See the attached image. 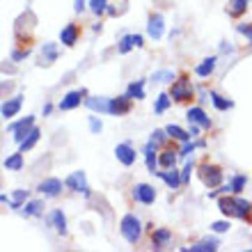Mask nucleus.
I'll list each match as a JSON object with an SVG mask.
<instances>
[{
  "instance_id": "nucleus-44",
  "label": "nucleus",
  "mask_w": 252,
  "mask_h": 252,
  "mask_svg": "<svg viewBox=\"0 0 252 252\" xmlns=\"http://www.w3.org/2000/svg\"><path fill=\"white\" fill-rule=\"evenodd\" d=\"M90 126H92V131H94V133H99V131H101V122H96L94 117L90 120Z\"/></svg>"
},
{
  "instance_id": "nucleus-45",
  "label": "nucleus",
  "mask_w": 252,
  "mask_h": 252,
  "mask_svg": "<svg viewBox=\"0 0 252 252\" xmlns=\"http://www.w3.org/2000/svg\"><path fill=\"white\" fill-rule=\"evenodd\" d=\"M76 12H83L85 9V0H76V7H73Z\"/></svg>"
},
{
  "instance_id": "nucleus-28",
  "label": "nucleus",
  "mask_w": 252,
  "mask_h": 252,
  "mask_svg": "<svg viewBox=\"0 0 252 252\" xmlns=\"http://www.w3.org/2000/svg\"><path fill=\"white\" fill-rule=\"evenodd\" d=\"M5 167L7 170H21L23 167V152L12 154L9 158H5Z\"/></svg>"
},
{
  "instance_id": "nucleus-39",
  "label": "nucleus",
  "mask_w": 252,
  "mask_h": 252,
  "mask_svg": "<svg viewBox=\"0 0 252 252\" xmlns=\"http://www.w3.org/2000/svg\"><path fill=\"white\" fill-rule=\"evenodd\" d=\"M229 227H232V225H229V220H218V222H213V225H211V229H213V232H229Z\"/></svg>"
},
{
  "instance_id": "nucleus-6",
  "label": "nucleus",
  "mask_w": 252,
  "mask_h": 252,
  "mask_svg": "<svg viewBox=\"0 0 252 252\" xmlns=\"http://www.w3.org/2000/svg\"><path fill=\"white\" fill-rule=\"evenodd\" d=\"M163 26H165V21L160 16L158 12H152L149 14V23H147V34L152 37V39L158 41L163 37Z\"/></svg>"
},
{
  "instance_id": "nucleus-7",
  "label": "nucleus",
  "mask_w": 252,
  "mask_h": 252,
  "mask_svg": "<svg viewBox=\"0 0 252 252\" xmlns=\"http://www.w3.org/2000/svg\"><path fill=\"white\" fill-rule=\"evenodd\" d=\"M66 188H71L76 192H83V195H90V188H87V179H85V172H71L66 177Z\"/></svg>"
},
{
  "instance_id": "nucleus-10",
  "label": "nucleus",
  "mask_w": 252,
  "mask_h": 252,
  "mask_svg": "<svg viewBox=\"0 0 252 252\" xmlns=\"http://www.w3.org/2000/svg\"><path fill=\"white\" fill-rule=\"evenodd\" d=\"M37 190L44 195V197H58L62 190V181L60 179H55V177H51V179H44L37 186Z\"/></svg>"
},
{
  "instance_id": "nucleus-3",
  "label": "nucleus",
  "mask_w": 252,
  "mask_h": 252,
  "mask_svg": "<svg viewBox=\"0 0 252 252\" xmlns=\"http://www.w3.org/2000/svg\"><path fill=\"white\" fill-rule=\"evenodd\" d=\"M199 179L206 188H218L222 184V167L211 163V160H202L199 163Z\"/></svg>"
},
{
  "instance_id": "nucleus-18",
  "label": "nucleus",
  "mask_w": 252,
  "mask_h": 252,
  "mask_svg": "<svg viewBox=\"0 0 252 252\" xmlns=\"http://www.w3.org/2000/svg\"><path fill=\"white\" fill-rule=\"evenodd\" d=\"M170 239H172V234H170V229H165V227L152 229V243H154V248L167 246V243H170Z\"/></svg>"
},
{
  "instance_id": "nucleus-21",
  "label": "nucleus",
  "mask_w": 252,
  "mask_h": 252,
  "mask_svg": "<svg viewBox=\"0 0 252 252\" xmlns=\"http://www.w3.org/2000/svg\"><path fill=\"white\" fill-rule=\"evenodd\" d=\"M174 163H177V152L174 149H163L158 156V165L163 170H170V167H174Z\"/></svg>"
},
{
  "instance_id": "nucleus-23",
  "label": "nucleus",
  "mask_w": 252,
  "mask_h": 252,
  "mask_svg": "<svg viewBox=\"0 0 252 252\" xmlns=\"http://www.w3.org/2000/svg\"><path fill=\"white\" fill-rule=\"evenodd\" d=\"M216 62H218V58H206L202 64H197V69H195V73H197L199 78H206V76H211L213 69H216Z\"/></svg>"
},
{
  "instance_id": "nucleus-26",
  "label": "nucleus",
  "mask_w": 252,
  "mask_h": 252,
  "mask_svg": "<svg viewBox=\"0 0 252 252\" xmlns=\"http://www.w3.org/2000/svg\"><path fill=\"white\" fill-rule=\"evenodd\" d=\"M165 131H167V135H170L172 140H181V142H186V140H190V138H192L190 133H186L184 128H179V126H174V124H170V126L165 128Z\"/></svg>"
},
{
  "instance_id": "nucleus-13",
  "label": "nucleus",
  "mask_w": 252,
  "mask_h": 252,
  "mask_svg": "<svg viewBox=\"0 0 252 252\" xmlns=\"http://www.w3.org/2000/svg\"><path fill=\"white\" fill-rule=\"evenodd\" d=\"M34 128V117H26L23 122H19V124L12 126V133H14V140L16 142H23V140L28 138V133Z\"/></svg>"
},
{
  "instance_id": "nucleus-12",
  "label": "nucleus",
  "mask_w": 252,
  "mask_h": 252,
  "mask_svg": "<svg viewBox=\"0 0 252 252\" xmlns=\"http://www.w3.org/2000/svg\"><path fill=\"white\" fill-rule=\"evenodd\" d=\"M80 37V26L78 23H69V26L62 28V32H60V41L64 44V46H76V41H78Z\"/></svg>"
},
{
  "instance_id": "nucleus-35",
  "label": "nucleus",
  "mask_w": 252,
  "mask_h": 252,
  "mask_svg": "<svg viewBox=\"0 0 252 252\" xmlns=\"http://www.w3.org/2000/svg\"><path fill=\"white\" fill-rule=\"evenodd\" d=\"M133 46H135V41H133V34H126V37H122V41H120V53H128Z\"/></svg>"
},
{
  "instance_id": "nucleus-37",
  "label": "nucleus",
  "mask_w": 252,
  "mask_h": 252,
  "mask_svg": "<svg viewBox=\"0 0 252 252\" xmlns=\"http://www.w3.org/2000/svg\"><path fill=\"white\" fill-rule=\"evenodd\" d=\"M106 0H90V9H92L94 14H96V16H99V14H103L106 12Z\"/></svg>"
},
{
  "instance_id": "nucleus-33",
  "label": "nucleus",
  "mask_w": 252,
  "mask_h": 252,
  "mask_svg": "<svg viewBox=\"0 0 252 252\" xmlns=\"http://www.w3.org/2000/svg\"><path fill=\"white\" fill-rule=\"evenodd\" d=\"M152 80H156V83H172L174 73L172 71H154L152 73Z\"/></svg>"
},
{
  "instance_id": "nucleus-40",
  "label": "nucleus",
  "mask_w": 252,
  "mask_h": 252,
  "mask_svg": "<svg viewBox=\"0 0 252 252\" xmlns=\"http://www.w3.org/2000/svg\"><path fill=\"white\" fill-rule=\"evenodd\" d=\"M239 32L246 34L248 39H250V44H252V26H239Z\"/></svg>"
},
{
  "instance_id": "nucleus-42",
  "label": "nucleus",
  "mask_w": 252,
  "mask_h": 252,
  "mask_svg": "<svg viewBox=\"0 0 252 252\" xmlns=\"http://www.w3.org/2000/svg\"><path fill=\"white\" fill-rule=\"evenodd\" d=\"M190 167H192V163H188V165L184 167V172H181V181H184V184H186L188 177H190Z\"/></svg>"
},
{
  "instance_id": "nucleus-30",
  "label": "nucleus",
  "mask_w": 252,
  "mask_h": 252,
  "mask_svg": "<svg viewBox=\"0 0 252 252\" xmlns=\"http://www.w3.org/2000/svg\"><path fill=\"white\" fill-rule=\"evenodd\" d=\"M145 83L142 80H138V83H131L128 85V96H133V99H145Z\"/></svg>"
},
{
  "instance_id": "nucleus-9",
  "label": "nucleus",
  "mask_w": 252,
  "mask_h": 252,
  "mask_svg": "<svg viewBox=\"0 0 252 252\" xmlns=\"http://www.w3.org/2000/svg\"><path fill=\"white\" fill-rule=\"evenodd\" d=\"M115 156H117V160H120L122 165H126V167H131L133 163H135V149H133L128 142L115 147Z\"/></svg>"
},
{
  "instance_id": "nucleus-34",
  "label": "nucleus",
  "mask_w": 252,
  "mask_h": 252,
  "mask_svg": "<svg viewBox=\"0 0 252 252\" xmlns=\"http://www.w3.org/2000/svg\"><path fill=\"white\" fill-rule=\"evenodd\" d=\"M218 248V241H199V243H195V246H190V250H216Z\"/></svg>"
},
{
  "instance_id": "nucleus-31",
  "label": "nucleus",
  "mask_w": 252,
  "mask_h": 252,
  "mask_svg": "<svg viewBox=\"0 0 252 252\" xmlns=\"http://www.w3.org/2000/svg\"><path fill=\"white\" fill-rule=\"evenodd\" d=\"M211 101H213V106L218 108V110H227V108H232L234 103L232 101H227V99H222L218 92H211Z\"/></svg>"
},
{
  "instance_id": "nucleus-5",
  "label": "nucleus",
  "mask_w": 252,
  "mask_h": 252,
  "mask_svg": "<svg viewBox=\"0 0 252 252\" xmlns=\"http://www.w3.org/2000/svg\"><path fill=\"white\" fill-rule=\"evenodd\" d=\"M85 96H87V90H85V87H80V90H73V92H69L64 99L60 101V106H58V108H60V110H73V108L80 106V101L85 99Z\"/></svg>"
},
{
  "instance_id": "nucleus-20",
  "label": "nucleus",
  "mask_w": 252,
  "mask_h": 252,
  "mask_svg": "<svg viewBox=\"0 0 252 252\" xmlns=\"http://www.w3.org/2000/svg\"><path fill=\"white\" fill-rule=\"evenodd\" d=\"M21 103H23V96H14V99H9L5 106H2V117H5V120L14 117V115L21 110Z\"/></svg>"
},
{
  "instance_id": "nucleus-1",
  "label": "nucleus",
  "mask_w": 252,
  "mask_h": 252,
  "mask_svg": "<svg viewBox=\"0 0 252 252\" xmlns=\"http://www.w3.org/2000/svg\"><path fill=\"white\" fill-rule=\"evenodd\" d=\"M218 209L229 218H239L246 220V222H252V202L243 197H229V195H222L218 199Z\"/></svg>"
},
{
  "instance_id": "nucleus-46",
  "label": "nucleus",
  "mask_w": 252,
  "mask_h": 252,
  "mask_svg": "<svg viewBox=\"0 0 252 252\" xmlns=\"http://www.w3.org/2000/svg\"><path fill=\"white\" fill-rule=\"evenodd\" d=\"M133 41H135V46H142V37L140 34H133Z\"/></svg>"
},
{
  "instance_id": "nucleus-41",
  "label": "nucleus",
  "mask_w": 252,
  "mask_h": 252,
  "mask_svg": "<svg viewBox=\"0 0 252 252\" xmlns=\"http://www.w3.org/2000/svg\"><path fill=\"white\" fill-rule=\"evenodd\" d=\"M28 55H30V48H26V51H16L12 58L14 60H23V58H28Z\"/></svg>"
},
{
  "instance_id": "nucleus-32",
  "label": "nucleus",
  "mask_w": 252,
  "mask_h": 252,
  "mask_svg": "<svg viewBox=\"0 0 252 252\" xmlns=\"http://www.w3.org/2000/svg\"><path fill=\"white\" fill-rule=\"evenodd\" d=\"M26 199H28V190H14L9 206H12V209H21V204H23Z\"/></svg>"
},
{
  "instance_id": "nucleus-16",
  "label": "nucleus",
  "mask_w": 252,
  "mask_h": 252,
  "mask_svg": "<svg viewBox=\"0 0 252 252\" xmlns=\"http://www.w3.org/2000/svg\"><path fill=\"white\" fill-rule=\"evenodd\" d=\"M85 106L94 113H108L110 115V99H101V96H90L85 99Z\"/></svg>"
},
{
  "instance_id": "nucleus-8",
  "label": "nucleus",
  "mask_w": 252,
  "mask_h": 252,
  "mask_svg": "<svg viewBox=\"0 0 252 252\" xmlns=\"http://www.w3.org/2000/svg\"><path fill=\"white\" fill-rule=\"evenodd\" d=\"M133 108V96L124 94V96H117V99H110V115H126Z\"/></svg>"
},
{
  "instance_id": "nucleus-38",
  "label": "nucleus",
  "mask_w": 252,
  "mask_h": 252,
  "mask_svg": "<svg viewBox=\"0 0 252 252\" xmlns=\"http://www.w3.org/2000/svg\"><path fill=\"white\" fill-rule=\"evenodd\" d=\"M167 138H170V135H167V131H160V128H158V131H154V133H152V140L156 142V145H165Z\"/></svg>"
},
{
  "instance_id": "nucleus-2",
  "label": "nucleus",
  "mask_w": 252,
  "mask_h": 252,
  "mask_svg": "<svg viewBox=\"0 0 252 252\" xmlns=\"http://www.w3.org/2000/svg\"><path fill=\"white\" fill-rule=\"evenodd\" d=\"M170 96H172L174 103H179V106H188L195 101V90H192L190 80H188L186 73H181L179 80H174L172 83V90H170Z\"/></svg>"
},
{
  "instance_id": "nucleus-15",
  "label": "nucleus",
  "mask_w": 252,
  "mask_h": 252,
  "mask_svg": "<svg viewBox=\"0 0 252 252\" xmlns=\"http://www.w3.org/2000/svg\"><path fill=\"white\" fill-rule=\"evenodd\" d=\"M186 117H188V122H190V124H199L202 128H211V120L204 115V110H202V108H190Z\"/></svg>"
},
{
  "instance_id": "nucleus-29",
  "label": "nucleus",
  "mask_w": 252,
  "mask_h": 252,
  "mask_svg": "<svg viewBox=\"0 0 252 252\" xmlns=\"http://www.w3.org/2000/svg\"><path fill=\"white\" fill-rule=\"evenodd\" d=\"M172 103V96L170 94H160L158 96V101H156V108H154V113L156 115H160V113H165L167 110V106Z\"/></svg>"
},
{
  "instance_id": "nucleus-27",
  "label": "nucleus",
  "mask_w": 252,
  "mask_h": 252,
  "mask_svg": "<svg viewBox=\"0 0 252 252\" xmlns=\"http://www.w3.org/2000/svg\"><path fill=\"white\" fill-rule=\"evenodd\" d=\"M37 140H39V128H32V131L28 133V138L21 142V152H28V149H32L37 145Z\"/></svg>"
},
{
  "instance_id": "nucleus-19",
  "label": "nucleus",
  "mask_w": 252,
  "mask_h": 252,
  "mask_svg": "<svg viewBox=\"0 0 252 252\" xmlns=\"http://www.w3.org/2000/svg\"><path fill=\"white\" fill-rule=\"evenodd\" d=\"M154 154H156V142L149 140L147 147H145V158H147V170H149L152 174H154V170H156V165H158V158H156Z\"/></svg>"
},
{
  "instance_id": "nucleus-11",
  "label": "nucleus",
  "mask_w": 252,
  "mask_h": 252,
  "mask_svg": "<svg viewBox=\"0 0 252 252\" xmlns=\"http://www.w3.org/2000/svg\"><path fill=\"white\" fill-rule=\"evenodd\" d=\"M133 195H135V199L140 204H154V199H156V190L149 184H138L133 188Z\"/></svg>"
},
{
  "instance_id": "nucleus-22",
  "label": "nucleus",
  "mask_w": 252,
  "mask_h": 252,
  "mask_svg": "<svg viewBox=\"0 0 252 252\" xmlns=\"http://www.w3.org/2000/svg\"><path fill=\"white\" fill-rule=\"evenodd\" d=\"M160 177V179L165 181L167 186L172 188V190H177V188H179V184H181V177L177 172H174V167H170V170H165V172H156Z\"/></svg>"
},
{
  "instance_id": "nucleus-25",
  "label": "nucleus",
  "mask_w": 252,
  "mask_h": 252,
  "mask_svg": "<svg viewBox=\"0 0 252 252\" xmlns=\"http://www.w3.org/2000/svg\"><path fill=\"white\" fill-rule=\"evenodd\" d=\"M44 211V199H34V202H28L26 209H23V216L32 218V216H39Z\"/></svg>"
},
{
  "instance_id": "nucleus-43",
  "label": "nucleus",
  "mask_w": 252,
  "mask_h": 252,
  "mask_svg": "<svg viewBox=\"0 0 252 252\" xmlns=\"http://www.w3.org/2000/svg\"><path fill=\"white\" fill-rule=\"evenodd\" d=\"M199 145H202V142H197V145H186L184 149H181V156H188V154H192V149H195V147H199Z\"/></svg>"
},
{
  "instance_id": "nucleus-24",
  "label": "nucleus",
  "mask_w": 252,
  "mask_h": 252,
  "mask_svg": "<svg viewBox=\"0 0 252 252\" xmlns=\"http://www.w3.org/2000/svg\"><path fill=\"white\" fill-rule=\"evenodd\" d=\"M55 58H58V46L55 44H44V48H41V62L44 64H53Z\"/></svg>"
},
{
  "instance_id": "nucleus-4",
  "label": "nucleus",
  "mask_w": 252,
  "mask_h": 252,
  "mask_svg": "<svg viewBox=\"0 0 252 252\" xmlns=\"http://www.w3.org/2000/svg\"><path fill=\"white\" fill-rule=\"evenodd\" d=\"M120 229H122V236H124L131 246H135L140 241V236H142V225H140V220L135 213H126L120 222Z\"/></svg>"
},
{
  "instance_id": "nucleus-36",
  "label": "nucleus",
  "mask_w": 252,
  "mask_h": 252,
  "mask_svg": "<svg viewBox=\"0 0 252 252\" xmlns=\"http://www.w3.org/2000/svg\"><path fill=\"white\" fill-rule=\"evenodd\" d=\"M243 186H246V177H243V174H239V177H234L232 179V192L234 195H239V192L243 190Z\"/></svg>"
},
{
  "instance_id": "nucleus-17",
  "label": "nucleus",
  "mask_w": 252,
  "mask_h": 252,
  "mask_svg": "<svg viewBox=\"0 0 252 252\" xmlns=\"http://www.w3.org/2000/svg\"><path fill=\"white\" fill-rule=\"evenodd\" d=\"M248 12V0H227V14L232 19H241Z\"/></svg>"
},
{
  "instance_id": "nucleus-14",
  "label": "nucleus",
  "mask_w": 252,
  "mask_h": 252,
  "mask_svg": "<svg viewBox=\"0 0 252 252\" xmlns=\"http://www.w3.org/2000/svg\"><path fill=\"white\" fill-rule=\"evenodd\" d=\"M48 225L53 227L58 234H66V218L60 209H55V211L48 213Z\"/></svg>"
}]
</instances>
